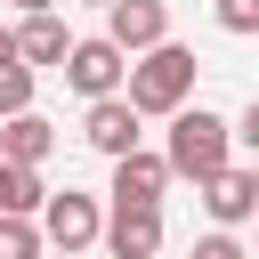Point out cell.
I'll list each match as a JSON object with an SVG mask.
<instances>
[{"instance_id": "2e32d148", "label": "cell", "mask_w": 259, "mask_h": 259, "mask_svg": "<svg viewBox=\"0 0 259 259\" xmlns=\"http://www.w3.org/2000/svg\"><path fill=\"white\" fill-rule=\"evenodd\" d=\"M186 259H251L243 243H235V227H210V235H194V251Z\"/></svg>"}, {"instance_id": "5b68a950", "label": "cell", "mask_w": 259, "mask_h": 259, "mask_svg": "<svg viewBox=\"0 0 259 259\" xmlns=\"http://www.w3.org/2000/svg\"><path fill=\"white\" fill-rule=\"evenodd\" d=\"M105 40H113L121 57L170 40V0H105Z\"/></svg>"}, {"instance_id": "6da1fadb", "label": "cell", "mask_w": 259, "mask_h": 259, "mask_svg": "<svg viewBox=\"0 0 259 259\" xmlns=\"http://www.w3.org/2000/svg\"><path fill=\"white\" fill-rule=\"evenodd\" d=\"M194 49L186 40H154V49H138L130 57V73H121V97L138 105V121H162V113H178L186 97H194Z\"/></svg>"}, {"instance_id": "277c9868", "label": "cell", "mask_w": 259, "mask_h": 259, "mask_svg": "<svg viewBox=\"0 0 259 259\" xmlns=\"http://www.w3.org/2000/svg\"><path fill=\"white\" fill-rule=\"evenodd\" d=\"M57 73H65V89H73V97H113V89H121V73H130V57H121L105 32H89V40H73V49H65V65H57Z\"/></svg>"}, {"instance_id": "5bb4252c", "label": "cell", "mask_w": 259, "mask_h": 259, "mask_svg": "<svg viewBox=\"0 0 259 259\" xmlns=\"http://www.w3.org/2000/svg\"><path fill=\"white\" fill-rule=\"evenodd\" d=\"M24 105H32V65H16V57H8V65H0V121H8V113H24Z\"/></svg>"}, {"instance_id": "7c38bea8", "label": "cell", "mask_w": 259, "mask_h": 259, "mask_svg": "<svg viewBox=\"0 0 259 259\" xmlns=\"http://www.w3.org/2000/svg\"><path fill=\"white\" fill-rule=\"evenodd\" d=\"M40 170H24V162H0V219H32L40 210Z\"/></svg>"}, {"instance_id": "ac0fdd59", "label": "cell", "mask_w": 259, "mask_h": 259, "mask_svg": "<svg viewBox=\"0 0 259 259\" xmlns=\"http://www.w3.org/2000/svg\"><path fill=\"white\" fill-rule=\"evenodd\" d=\"M8 57H16V40H8V24H0V65H8Z\"/></svg>"}, {"instance_id": "e0dca14e", "label": "cell", "mask_w": 259, "mask_h": 259, "mask_svg": "<svg viewBox=\"0 0 259 259\" xmlns=\"http://www.w3.org/2000/svg\"><path fill=\"white\" fill-rule=\"evenodd\" d=\"M235 138H243V146H251V162H259V97L243 105V121H235Z\"/></svg>"}, {"instance_id": "9a60e30c", "label": "cell", "mask_w": 259, "mask_h": 259, "mask_svg": "<svg viewBox=\"0 0 259 259\" xmlns=\"http://www.w3.org/2000/svg\"><path fill=\"white\" fill-rule=\"evenodd\" d=\"M49 243H40V227L32 219H0V259H40Z\"/></svg>"}, {"instance_id": "ba28073f", "label": "cell", "mask_w": 259, "mask_h": 259, "mask_svg": "<svg viewBox=\"0 0 259 259\" xmlns=\"http://www.w3.org/2000/svg\"><path fill=\"white\" fill-rule=\"evenodd\" d=\"M81 138H89L105 162H113V154H130V146H138V105H130L121 89H113V97H89V113H81Z\"/></svg>"}, {"instance_id": "30bf717a", "label": "cell", "mask_w": 259, "mask_h": 259, "mask_svg": "<svg viewBox=\"0 0 259 259\" xmlns=\"http://www.w3.org/2000/svg\"><path fill=\"white\" fill-rule=\"evenodd\" d=\"M8 40H16V65H32V73H40V65H65V49H73V32H65L57 8H32Z\"/></svg>"}, {"instance_id": "7402d4cb", "label": "cell", "mask_w": 259, "mask_h": 259, "mask_svg": "<svg viewBox=\"0 0 259 259\" xmlns=\"http://www.w3.org/2000/svg\"><path fill=\"white\" fill-rule=\"evenodd\" d=\"M89 8H105V0H89Z\"/></svg>"}, {"instance_id": "44dd1931", "label": "cell", "mask_w": 259, "mask_h": 259, "mask_svg": "<svg viewBox=\"0 0 259 259\" xmlns=\"http://www.w3.org/2000/svg\"><path fill=\"white\" fill-rule=\"evenodd\" d=\"M251 186H259V162H251Z\"/></svg>"}, {"instance_id": "7a4b0ae2", "label": "cell", "mask_w": 259, "mask_h": 259, "mask_svg": "<svg viewBox=\"0 0 259 259\" xmlns=\"http://www.w3.org/2000/svg\"><path fill=\"white\" fill-rule=\"evenodd\" d=\"M170 121V138H162V162H170V178H210V170H227L235 162V121L227 113H210V105H178V113H162Z\"/></svg>"}, {"instance_id": "8fae6325", "label": "cell", "mask_w": 259, "mask_h": 259, "mask_svg": "<svg viewBox=\"0 0 259 259\" xmlns=\"http://www.w3.org/2000/svg\"><path fill=\"white\" fill-rule=\"evenodd\" d=\"M49 154H57V121H49V113H32V105H24V113H8V121H0V162L40 170Z\"/></svg>"}, {"instance_id": "9c48e42d", "label": "cell", "mask_w": 259, "mask_h": 259, "mask_svg": "<svg viewBox=\"0 0 259 259\" xmlns=\"http://www.w3.org/2000/svg\"><path fill=\"white\" fill-rule=\"evenodd\" d=\"M113 202H154L162 210V194H170V162L162 154H146V146H130V154H113V186H105Z\"/></svg>"}, {"instance_id": "52a82bcc", "label": "cell", "mask_w": 259, "mask_h": 259, "mask_svg": "<svg viewBox=\"0 0 259 259\" xmlns=\"http://www.w3.org/2000/svg\"><path fill=\"white\" fill-rule=\"evenodd\" d=\"M194 194H202L210 227H243V219H259V186H251V162H243V170H235V162H227V170H210Z\"/></svg>"}, {"instance_id": "d6986e66", "label": "cell", "mask_w": 259, "mask_h": 259, "mask_svg": "<svg viewBox=\"0 0 259 259\" xmlns=\"http://www.w3.org/2000/svg\"><path fill=\"white\" fill-rule=\"evenodd\" d=\"M16 8H24V16H32V8H57V0H16Z\"/></svg>"}, {"instance_id": "8992f818", "label": "cell", "mask_w": 259, "mask_h": 259, "mask_svg": "<svg viewBox=\"0 0 259 259\" xmlns=\"http://www.w3.org/2000/svg\"><path fill=\"white\" fill-rule=\"evenodd\" d=\"M97 243H105L113 259H154V251H162V210H154V202H113Z\"/></svg>"}, {"instance_id": "3957f363", "label": "cell", "mask_w": 259, "mask_h": 259, "mask_svg": "<svg viewBox=\"0 0 259 259\" xmlns=\"http://www.w3.org/2000/svg\"><path fill=\"white\" fill-rule=\"evenodd\" d=\"M32 227H40V243L49 251H89L97 235H105V210H97V194H81V186H65V194H40V210H32Z\"/></svg>"}, {"instance_id": "ffe728a7", "label": "cell", "mask_w": 259, "mask_h": 259, "mask_svg": "<svg viewBox=\"0 0 259 259\" xmlns=\"http://www.w3.org/2000/svg\"><path fill=\"white\" fill-rule=\"evenodd\" d=\"M40 259H73V251H40Z\"/></svg>"}, {"instance_id": "4fadbf2b", "label": "cell", "mask_w": 259, "mask_h": 259, "mask_svg": "<svg viewBox=\"0 0 259 259\" xmlns=\"http://www.w3.org/2000/svg\"><path fill=\"white\" fill-rule=\"evenodd\" d=\"M210 24H219L227 40H251V32H259V0H210Z\"/></svg>"}]
</instances>
